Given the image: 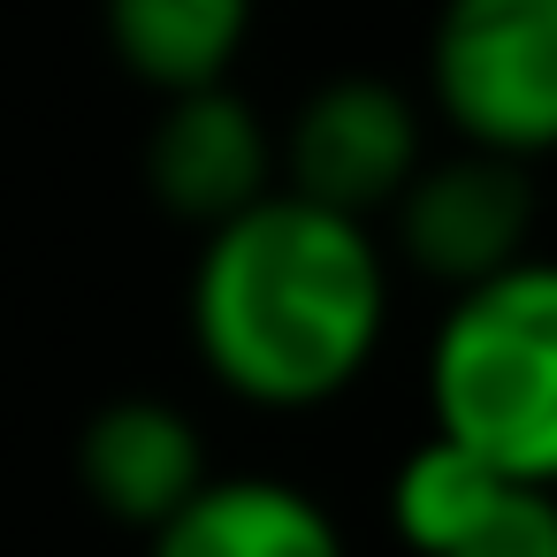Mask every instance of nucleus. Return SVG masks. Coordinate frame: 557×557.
<instances>
[{
	"label": "nucleus",
	"mask_w": 557,
	"mask_h": 557,
	"mask_svg": "<svg viewBox=\"0 0 557 557\" xmlns=\"http://www.w3.org/2000/svg\"><path fill=\"white\" fill-rule=\"evenodd\" d=\"M428 92L458 146L557 153V0H443L428 32Z\"/></svg>",
	"instance_id": "nucleus-3"
},
{
	"label": "nucleus",
	"mask_w": 557,
	"mask_h": 557,
	"mask_svg": "<svg viewBox=\"0 0 557 557\" xmlns=\"http://www.w3.org/2000/svg\"><path fill=\"white\" fill-rule=\"evenodd\" d=\"M420 161H428L420 108L389 77H367V70L306 92L290 131L275 138V184L351 222L389 214V199L412 184Z\"/></svg>",
	"instance_id": "nucleus-4"
},
{
	"label": "nucleus",
	"mask_w": 557,
	"mask_h": 557,
	"mask_svg": "<svg viewBox=\"0 0 557 557\" xmlns=\"http://www.w3.org/2000/svg\"><path fill=\"white\" fill-rule=\"evenodd\" d=\"M389 321V268L374 222L268 191L207 230L191 268V344L214 382L268 412L344 397Z\"/></svg>",
	"instance_id": "nucleus-1"
},
{
	"label": "nucleus",
	"mask_w": 557,
	"mask_h": 557,
	"mask_svg": "<svg viewBox=\"0 0 557 557\" xmlns=\"http://www.w3.org/2000/svg\"><path fill=\"white\" fill-rule=\"evenodd\" d=\"M115 62L146 92L222 85L252 39V0H100Z\"/></svg>",
	"instance_id": "nucleus-9"
},
{
	"label": "nucleus",
	"mask_w": 557,
	"mask_h": 557,
	"mask_svg": "<svg viewBox=\"0 0 557 557\" xmlns=\"http://www.w3.org/2000/svg\"><path fill=\"white\" fill-rule=\"evenodd\" d=\"M146 542L153 557H344L329 504L275 473H207Z\"/></svg>",
	"instance_id": "nucleus-8"
},
{
	"label": "nucleus",
	"mask_w": 557,
	"mask_h": 557,
	"mask_svg": "<svg viewBox=\"0 0 557 557\" xmlns=\"http://www.w3.org/2000/svg\"><path fill=\"white\" fill-rule=\"evenodd\" d=\"M146 184H153L161 214L214 230L275 191V131L230 77L161 92V123L146 138Z\"/></svg>",
	"instance_id": "nucleus-6"
},
{
	"label": "nucleus",
	"mask_w": 557,
	"mask_h": 557,
	"mask_svg": "<svg viewBox=\"0 0 557 557\" xmlns=\"http://www.w3.org/2000/svg\"><path fill=\"white\" fill-rule=\"evenodd\" d=\"M77 481L115 527L153 534L207 481V435L169 397H108L77 428Z\"/></svg>",
	"instance_id": "nucleus-7"
},
{
	"label": "nucleus",
	"mask_w": 557,
	"mask_h": 557,
	"mask_svg": "<svg viewBox=\"0 0 557 557\" xmlns=\"http://www.w3.org/2000/svg\"><path fill=\"white\" fill-rule=\"evenodd\" d=\"M435 557H557V488L504 481L473 511V527L458 542H443Z\"/></svg>",
	"instance_id": "nucleus-11"
},
{
	"label": "nucleus",
	"mask_w": 557,
	"mask_h": 557,
	"mask_svg": "<svg viewBox=\"0 0 557 557\" xmlns=\"http://www.w3.org/2000/svg\"><path fill=\"white\" fill-rule=\"evenodd\" d=\"M389 230H397V252L428 283L466 290V283L511 268L534 237L527 161L481 153V146H458L450 161H420L412 184L389 199Z\"/></svg>",
	"instance_id": "nucleus-5"
},
{
	"label": "nucleus",
	"mask_w": 557,
	"mask_h": 557,
	"mask_svg": "<svg viewBox=\"0 0 557 557\" xmlns=\"http://www.w3.org/2000/svg\"><path fill=\"white\" fill-rule=\"evenodd\" d=\"M511 473H496L488 458H473L466 443L450 435H428L420 450H405L397 481H389V519H397V542L412 557H435L443 542H458L473 527V511L504 488Z\"/></svg>",
	"instance_id": "nucleus-10"
},
{
	"label": "nucleus",
	"mask_w": 557,
	"mask_h": 557,
	"mask_svg": "<svg viewBox=\"0 0 557 557\" xmlns=\"http://www.w3.org/2000/svg\"><path fill=\"white\" fill-rule=\"evenodd\" d=\"M428 412L435 435L466 443L496 473L557 488V260L519 252L450 290L428 344Z\"/></svg>",
	"instance_id": "nucleus-2"
}]
</instances>
